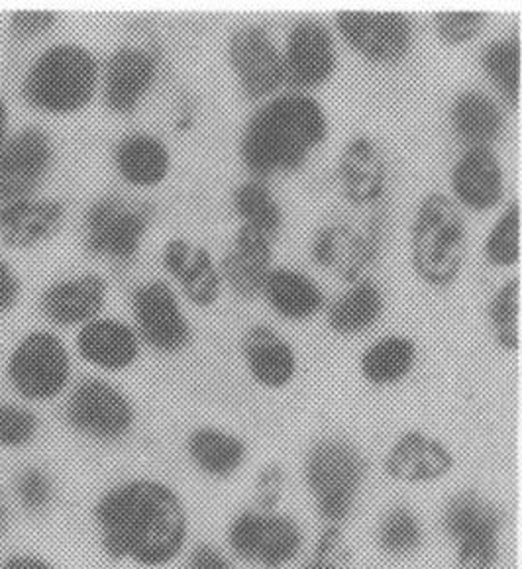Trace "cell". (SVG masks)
Wrapping results in <instances>:
<instances>
[{
  "mask_svg": "<svg viewBox=\"0 0 522 569\" xmlns=\"http://www.w3.org/2000/svg\"><path fill=\"white\" fill-rule=\"evenodd\" d=\"M91 517L102 553L140 569L173 566L191 538L185 499L163 479H120L97 497Z\"/></svg>",
  "mask_w": 522,
  "mask_h": 569,
  "instance_id": "6da1fadb",
  "label": "cell"
},
{
  "mask_svg": "<svg viewBox=\"0 0 522 569\" xmlns=\"http://www.w3.org/2000/svg\"><path fill=\"white\" fill-rule=\"evenodd\" d=\"M12 501L28 517H46L58 501V481L43 466H24L12 479Z\"/></svg>",
  "mask_w": 522,
  "mask_h": 569,
  "instance_id": "e575fe53",
  "label": "cell"
},
{
  "mask_svg": "<svg viewBox=\"0 0 522 569\" xmlns=\"http://www.w3.org/2000/svg\"><path fill=\"white\" fill-rule=\"evenodd\" d=\"M99 61L77 43H56L28 69L22 84L26 102L50 114H73L93 101Z\"/></svg>",
  "mask_w": 522,
  "mask_h": 569,
  "instance_id": "5b68a950",
  "label": "cell"
},
{
  "mask_svg": "<svg viewBox=\"0 0 522 569\" xmlns=\"http://www.w3.org/2000/svg\"><path fill=\"white\" fill-rule=\"evenodd\" d=\"M455 466L452 450L422 430H406L389 448L383 469L403 486H430L446 479Z\"/></svg>",
  "mask_w": 522,
  "mask_h": 569,
  "instance_id": "2e32d148",
  "label": "cell"
},
{
  "mask_svg": "<svg viewBox=\"0 0 522 569\" xmlns=\"http://www.w3.org/2000/svg\"><path fill=\"white\" fill-rule=\"evenodd\" d=\"M440 527L454 545L458 569H495L501 558L505 515L480 491L462 489L440 512Z\"/></svg>",
  "mask_w": 522,
  "mask_h": 569,
  "instance_id": "8992f818",
  "label": "cell"
},
{
  "mask_svg": "<svg viewBox=\"0 0 522 569\" xmlns=\"http://www.w3.org/2000/svg\"><path fill=\"white\" fill-rule=\"evenodd\" d=\"M481 68L505 101L516 107L521 99V40L506 36L489 42L481 51Z\"/></svg>",
  "mask_w": 522,
  "mask_h": 569,
  "instance_id": "d6a6232c",
  "label": "cell"
},
{
  "mask_svg": "<svg viewBox=\"0 0 522 569\" xmlns=\"http://www.w3.org/2000/svg\"><path fill=\"white\" fill-rule=\"evenodd\" d=\"M185 452L204 478L228 481L248 461V445L240 436L219 427H197L187 436Z\"/></svg>",
  "mask_w": 522,
  "mask_h": 569,
  "instance_id": "cb8c5ba5",
  "label": "cell"
},
{
  "mask_svg": "<svg viewBox=\"0 0 522 569\" xmlns=\"http://www.w3.org/2000/svg\"><path fill=\"white\" fill-rule=\"evenodd\" d=\"M185 569H237L224 550L211 542H199L187 553Z\"/></svg>",
  "mask_w": 522,
  "mask_h": 569,
  "instance_id": "7bdbcfd3",
  "label": "cell"
},
{
  "mask_svg": "<svg viewBox=\"0 0 522 569\" xmlns=\"http://www.w3.org/2000/svg\"><path fill=\"white\" fill-rule=\"evenodd\" d=\"M485 260L498 268H511L521 260V202L506 204L503 214L489 230L483 246Z\"/></svg>",
  "mask_w": 522,
  "mask_h": 569,
  "instance_id": "8d00e7d4",
  "label": "cell"
},
{
  "mask_svg": "<svg viewBox=\"0 0 522 569\" xmlns=\"http://www.w3.org/2000/svg\"><path fill=\"white\" fill-rule=\"evenodd\" d=\"M340 228L327 227L319 230V234L312 242V258L322 266L330 268L338 261V251H340Z\"/></svg>",
  "mask_w": 522,
  "mask_h": 569,
  "instance_id": "ee69618b",
  "label": "cell"
},
{
  "mask_svg": "<svg viewBox=\"0 0 522 569\" xmlns=\"http://www.w3.org/2000/svg\"><path fill=\"white\" fill-rule=\"evenodd\" d=\"M40 435V417L20 402H0V448L9 452L26 450Z\"/></svg>",
  "mask_w": 522,
  "mask_h": 569,
  "instance_id": "74e56055",
  "label": "cell"
},
{
  "mask_svg": "<svg viewBox=\"0 0 522 569\" xmlns=\"http://www.w3.org/2000/svg\"><path fill=\"white\" fill-rule=\"evenodd\" d=\"M132 312L140 340L155 352L179 353L193 338V330L181 309L178 295L165 281H148L132 293Z\"/></svg>",
  "mask_w": 522,
  "mask_h": 569,
  "instance_id": "7c38bea8",
  "label": "cell"
},
{
  "mask_svg": "<svg viewBox=\"0 0 522 569\" xmlns=\"http://www.w3.org/2000/svg\"><path fill=\"white\" fill-rule=\"evenodd\" d=\"M194 124L193 112H183V114H179L178 122H175V130L178 132H187V130H191Z\"/></svg>",
  "mask_w": 522,
  "mask_h": 569,
  "instance_id": "681fc988",
  "label": "cell"
},
{
  "mask_svg": "<svg viewBox=\"0 0 522 569\" xmlns=\"http://www.w3.org/2000/svg\"><path fill=\"white\" fill-rule=\"evenodd\" d=\"M283 56L285 84L309 92L329 81L338 66L334 36L319 20H299L287 36Z\"/></svg>",
  "mask_w": 522,
  "mask_h": 569,
  "instance_id": "5bb4252c",
  "label": "cell"
},
{
  "mask_svg": "<svg viewBox=\"0 0 522 569\" xmlns=\"http://www.w3.org/2000/svg\"><path fill=\"white\" fill-rule=\"evenodd\" d=\"M303 569H345L344 540L342 527L327 525L314 542L311 560L304 563Z\"/></svg>",
  "mask_w": 522,
  "mask_h": 569,
  "instance_id": "ab89813d",
  "label": "cell"
},
{
  "mask_svg": "<svg viewBox=\"0 0 522 569\" xmlns=\"http://www.w3.org/2000/svg\"><path fill=\"white\" fill-rule=\"evenodd\" d=\"M114 168L127 183L155 187L163 183L171 169L168 143L148 132H132L114 146Z\"/></svg>",
  "mask_w": 522,
  "mask_h": 569,
  "instance_id": "4316f807",
  "label": "cell"
},
{
  "mask_svg": "<svg viewBox=\"0 0 522 569\" xmlns=\"http://www.w3.org/2000/svg\"><path fill=\"white\" fill-rule=\"evenodd\" d=\"M20 297V281L7 261L0 260V312L12 309Z\"/></svg>",
  "mask_w": 522,
  "mask_h": 569,
  "instance_id": "f6af8a7d",
  "label": "cell"
},
{
  "mask_svg": "<svg viewBox=\"0 0 522 569\" xmlns=\"http://www.w3.org/2000/svg\"><path fill=\"white\" fill-rule=\"evenodd\" d=\"M77 352L93 368L120 373L140 358V336L122 320L94 319L79 330Z\"/></svg>",
  "mask_w": 522,
  "mask_h": 569,
  "instance_id": "ffe728a7",
  "label": "cell"
},
{
  "mask_svg": "<svg viewBox=\"0 0 522 569\" xmlns=\"http://www.w3.org/2000/svg\"><path fill=\"white\" fill-rule=\"evenodd\" d=\"M56 24L58 12L53 10H18L10 20V32L20 42H28L32 38L46 34Z\"/></svg>",
  "mask_w": 522,
  "mask_h": 569,
  "instance_id": "60d3db41",
  "label": "cell"
},
{
  "mask_svg": "<svg viewBox=\"0 0 522 569\" xmlns=\"http://www.w3.org/2000/svg\"><path fill=\"white\" fill-rule=\"evenodd\" d=\"M69 428L101 445H117L132 435L135 407L120 387L102 377H84L66 401Z\"/></svg>",
  "mask_w": 522,
  "mask_h": 569,
  "instance_id": "9c48e42d",
  "label": "cell"
},
{
  "mask_svg": "<svg viewBox=\"0 0 522 569\" xmlns=\"http://www.w3.org/2000/svg\"><path fill=\"white\" fill-rule=\"evenodd\" d=\"M73 361L60 336L48 330L26 335L7 363L12 391L28 402H50L68 391Z\"/></svg>",
  "mask_w": 522,
  "mask_h": 569,
  "instance_id": "ba28073f",
  "label": "cell"
},
{
  "mask_svg": "<svg viewBox=\"0 0 522 569\" xmlns=\"http://www.w3.org/2000/svg\"><path fill=\"white\" fill-rule=\"evenodd\" d=\"M158 68V56L152 50L119 48L104 66V104L117 114L134 112L155 83Z\"/></svg>",
  "mask_w": 522,
  "mask_h": 569,
  "instance_id": "e0dca14e",
  "label": "cell"
},
{
  "mask_svg": "<svg viewBox=\"0 0 522 569\" xmlns=\"http://www.w3.org/2000/svg\"><path fill=\"white\" fill-rule=\"evenodd\" d=\"M338 176L344 184L345 199L354 204L380 201L388 189V166L380 148L365 136H358L345 146Z\"/></svg>",
  "mask_w": 522,
  "mask_h": 569,
  "instance_id": "484cf974",
  "label": "cell"
},
{
  "mask_svg": "<svg viewBox=\"0 0 522 569\" xmlns=\"http://www.w3.org/2000/svg\"><path fill=\"white\" fill-rule=\"evenodd\" d=\"M455 202L475 212L495 209L505 194V173L491 148H465L450 176Z\"/></svg>",
  "mask_w": 522,
  "mask_h": 569,
  "instance_id": "ac0fdd59",
  "label": "cell"
},
{
  "mask_svg": "<svg viewBox=\"0 0 522 569\" xmlns=\"http://www.w3.org/2000/svg\"><path fill=\"white\" fill-rule=\"evenodd\" d=\"M9 107H7L4 99L0 97V148L9 140Z\"/></svg>",
  "mask_w": 522,
  "mask_h": 569,
  "instance_id": "c3c4849f",
  "label": "cell"
},
{
  "mask_svg": "<svg viewBox=\"0 0 522 569\" xmlns=\"http://www.w3.org/2000/svg\"><path fill=\"white\" fill-rule=\"evenodd\" d=\"M228 59L240 91L252 101H263L285 84L283 56L261 26L238 28L228 42Z\"/></svg>",
  "mask_w": 522,
  "mask_h": 569,
  "instance_id": "4fadbf2b",
  "label": "cell"
},
{
  "mask_svg": "<svg viewBox=\"0 0 522 569\" xmlns=\"http://www.w3.org/2000/svg\"><path fill=\"white\" fill-rule=\"evenodd\" d=\"M488 22V12L483 10H439L434 14V30L440 42L448 46H462L472 42L481 34Z\"/></svg>",
  "mask_w": 522,
  "mask_h": 569,
  "instance_id": "f35d334b",
  "label": "cell"
},
{
  "mask_svg": "<svg viewBox=\"0 0 522 569\" xmlns=\"http://www.w3.org/2000/svg\"><path fill=\"white\" fill-rule=\"evenodd\" d=\"M424 538L426 532L421 515L404 502L389 507L375 528V545L391 560L413 558L414 553L421 552Z\"/></svg>",
  "mask_w": 522,
  "mask_h": 569,
  "instance_id": "1f68e13d",
  "label": "cell"
},
{
  "mask_svg": "<svg viewBox=\"0 0 522 569\" xmlns=\"http://www.w3.org/2000/svg\"><path fill=\"white\" fill-rule=\"evenodd\" d=\"M419 360L416 343L403 335L383 336L360 358V373L373 387H393L413 373Z\"/></svg>",
  "mask_w": 522,
  "mask_h": 569,
  "instance_id": "f546056e",
  "label": "cell"
},
{
  "mask_svg": "<svg viewBox=\"0 0 522 569\" xmlns=\"http://www.w3.org/2000/svg\"><path fill=\"white\" fill-rule=\"evenodd\" d=\"M304 542L303 525L285 512L244 509L227 528L230 553L237 560L261 569L293 566L303 553Z\"/></svg>",
  "mask_w": 522,
  "mask_h": 569,
  "instance_id": "52a82bcc",
  "label": "cell"
},
{
  "mask_svg": "<svg viewBox=\"0 0 522 569\" xmlns=\"http://www.w3.org/2000/svg\"><path fill=\"white\" fill-rule=\"evenodd\" d=\"M0 569H60L38 552H12L0 560Z\"/></svg>",
  "mask_w": 522,
  "mask_h": 569,
  "instance_id": "bcb514c9",
  "label": "cell"
},
{
  "mask_svg": "<svg viewBox=\"0 0 522 569\" xmlns=\"http://www.w3.org/2000/svg\"><path fill=\"white\" fill-rule=\"evenodd\" d=\"M468 227L460 204L446 193L422 199L411 228V261L430 287H450L462 273Z\"/></svg>",
  "mask_w": 522,
  "mask_h": 569,
  "instance_id": "3957f363",
  "label": "cell"
},
{
  "mask_svg": "<svg viewBox=\"0 0 522 569\" xmlns=\"http://www.w3.org/2000/svg\"><path fill=\"white\" fill-rule=\"evenodd\" d=\"M232 204L245 227H252L261 234H279L283 227V210L263 179H248L240 183L232 197Z\"/></svg>",
  "mask_w": 522,
  "mask_h": 569,
  "instance_id": "836d02e7",
  "label": "cell"
},
{
  "mask_svg": "<svg viewBox=\"0 0 522 569\" xmlns=\"http://www.w3.org/2000/svg\"><path fill=\"white\" fill-rule=\"evenodd\" d=\"M285 487V471L278 463H271L268 468L261 469L255 481L258 491V507L260 511H278L279 501L283 497Z\"/></svg>",
  "mask_w": 522,
  "mask_h": 569,
  "instance_id": "b9f144b4",
  "label": "cell"
},
{
  "mask_svg": "<svg viewBox=\"0 0 522 569\" xmlns=\"http://www.w3.org/2000/svg\"><path fill=\"white\" fill-rule=\"evenodd\" d=\"M329 136V118L309 92L289 91L253 112L240 140V158L255 179L303 168Z\"/></svg>",
  "mask_w": 522,
  "mask_h": 569,
  "instance_id": "7a4b0ae2",
  "label": "cell"
},
{
  "mask_svg": "<svg viewBox=\"0 0 522 569\" xmlns=\"http://www.w3.org/2000/svg\"><path fill=\"white\" fill-rule=\"evenodd\" d=\"M63 217V202L53 199L0 202V238L10 248H30L53 234Z\"/></svg>",
  "mask_w": 522,
  "mask_h": 569,
  "instance_id": "d4e9b609",
  "label": "cell"
},
{
  "mask_svg": "<svg viewBox=\"0 0 522 569\" xmlns=\"http://www.w3.org/2000/svg\"><path fill=\"white\" fill-rule=\"evenodd\" d=\"M337 24L344 42L373 63H399L413 48V20L399 10H340Z\"/></svg>",
  "mask_w": 522,
  "mask_h": 569,
  "instance_id": "8fae6325",
  "label": "cell"
},
{
  "mask_svg": "<svg viewBox=\"0 0 522 569\" xmlns=\"http://www.w3.org/2000/svg\"><path fill=\"white\" fill-rule=\"evenodd\" d=\"M107 302V281L97 273L61 279L42 295L46 319L56 327H77L99 319Z\"/></svg>",
  "mask_w": 522,
  "mask_h": 569,
  "instance_id": "44dd1931",
  "label": "cell"
},
{
  "mask_svg": "<svg viewBox=\"0 0 522 569\" xmlns=\"http://www.w3.org/2000/svg\"><path fill=\"white\" fill-rule=\"evenodd\" d=\"M303 473L319 517L342 527L355 511L368 478L360 448L342 436H324L307 452Z\"/></svg>",
  "mask_w": 522,
  "mask_h": 569,
  "instance_id": "277c9868",
  "label": "cell"
},
{
  "mask_svg": "<svg viewBox=\"0 0 522 569\" xmlns=\"http://www.w3.org/2000/svg\"><path fill=\"white\" fill-rule=\"evenodd\" d=\"M53 163V143L42 128H24L0 148V202L34 197Z\"/></svg>",
  "mask_w": 522,
  "mask_h": 569,
  "instance_id": "9a60e30c",
  "label": "cell"
},
{
  "mask_svg": "<svg viewBox=\"0 0 522 569\" xmlns=\"http://www.w3.org/2000/svg\"><path fill=\"white\" fill-rule=\"evenodd\" d=\"M161 260L193 305L207 309L219 301L222 277L207 248H194L183 238H173L165 243Z\"/></svg>",
  "mask_w": 522,
  "mask_h": 569,
  "instance_id": "603a6c76",
  "label": "cell"
},
{
  "mask_svg": "<svg viewBox=\"0 0 522 569\" xmlns=\"http://www.w3.org/2000/svg\"><path fill=\"white\" fill-rule=\"evenodd\" d=\"M450 122L455 138L465 143V148H491L505 128V117L498 101L478 89H465L455 97Z\"/></svg>",
  "mask_w": 522,
  "mask_h": 569,
  "instance_id": "83f0119b",
  "label": "cell"
},
{
  "mask_svg": "<svg viewBox=\"0 0 522 569\" xmlns=\"http://www.w3.org/2000/svg\"><path fill=\"white\" fill-rule=\"evenodd\" d=\"M385 309L380 284L362 279L329 307V327L340 336H354L373 327Z\"/></svg>",
  "mask_w": 522,
  "mask_h": 569,
  "instance_id": "4dcf8cb0",
  "label": "cell"
},
{
  "mask_svg": "<svg viewBox=\"0 0 522 569\" xmlns=\"http://www.w3.org/2000/svg\"><path fill=\"white\" fill-rule=\"evenodd\" d=\"M261 293L271 309L287 320L312 319L324 307V293L311 277L291 268H271Z\"/></svg>",
  "mask_w": 522,
  "mask_h": 569,
  "instance_id": "f1b7e54d",
  "label": "cell"
},
{
  "mask_svg": "<svg viewBox=\"0 0 522 569\" xmlns=\"http://www.w3.org/2000/svg\"><path fill=\"white\" fill-rule=\"evenodd\" d=\"M152 222L148 204H130L109 194L91 204L84 214V246L94 256L132 261Z\"/></svg>",
  "mask_w": 522,
  "mask_h": 569,
  "instance_id": "30bf717a",
  "label": "cell"
},
{
  "mask_svg": "<svg viewBox=\"0 0 522 569\" xmlns=\"http://www.w3.org/2000/svg\"><path fill=\"white\" fill-rule=\"evenodd\" d=\"M489 322L499 346L506 352H519L521 348V277H513L501 284L489 302Z\"/></svg>",
  "mask_w": 522,
  "mask_h": 569,
  "instance_id": "d590c367",
  "label": "cell"
},
{
  "mask_svg": "<svg viewBox=\"0 0 522 569\" xmlns=\"http://www.w3.org/2000/svg\"><path fill=\"white\" fill-rule=\"evenodd\" d=\"M242 358L253 381L279 391L293 383L299 369L295 348L268 325H253L242 336Z\"/></svg>",
  "mask_w": 522,
  "mask_h": 569,
  "instance_id": "d6986e66",
  "label": "cell"
},
{
  "mask_svg": "<svg viewBox=\"0 0 522 569\" xmlns=\"http://www.w3.org/2000/svg\"><path fill=\"white\" fill-rule=\"evenodd\" d=\"M273 246L270 236L261 234L255 228L242 224L237 232L232 250L220 261V277L230 289L244 299H253L261 293L265 279L270 276Z\"/></svg>",
  "mask_w": 522,
  "mask_h": 569,
  "instance_id": "7402d4cb",
  "label": "cell"
},
{
  "mask_svg": "<svg viewBox=\"0 0 522 569\" xmlns=\"http://www.w3.org/2000/svg\"><path fill=\"white\" fill-rule=\"evenodd\" d=\"M12 520H14V511H12V502L4 491H0V536L9 535L12 530Z\"/></svg>",
  "mask_w": 522,
  "mask_h": 569,
  "instance_id": "7dc6e473",
  "label": "cell"
}]
</instances>
